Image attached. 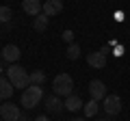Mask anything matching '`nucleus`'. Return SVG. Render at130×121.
Listing matches in <instances>:
<instances>
[{
  "label": "nucleus",
  "mask_w": 130,
  "mask_h": 121,
  "mask_svg": "<svg viewBox=\"0 0 130 121\" xmlns=\"http://www.w3.org/2000/svg\"><path fill=\"white\" fill-rule=\"evenodd\" d=\"M7 78H9V82L13 84L15 89H22L24 91V89L30 87V74H28L22 65H18V63H13V65L7 67Z\"/></svg>",
  "instance_id": "1"
},
{
  "label": "nucleus",
  "mask_w": 130,
  "mask_h": 121,
  "mask_svg": "<svg viewBox=\"0 0 130 121\" xmlns=\"http://www.w3.org/2000/svg\"><path fill=\"white\" fill-rule=\"evenodd\" d=\"M52 91L59 97H70L74 95V80H72L70 74H56L54 82H52Z\"/></svg>",
  "instance_id": "2"
},
{
  "label": "nucleus",
  "mask_w": 130,
  "mask_h": 121,
  "mask_svg": "<svg viewBox=\"0 0 130 121\" xmlns=\"http://www.w3.org/2000/svg\"><path fill=\"white\" fill-rule=\"evenodd\" d=\"M41 99H43V89L39 87V84H30L28 89L22 91V99H20V104H22L26 110H30V108L39 106Z\"/></svg>",
  "instance_id": "3"
},
{
  "label": "nucleus",
  "mask_w": 130,
  "mask_h": 121,
  "mask_svg": "<svg viewBox=\"0 0 130 121\" xmlns=\"http://www.w3.org/2000/svg\"><path fill=\"white\" fill-rule=\"evenodd\" d=\"M102 108H104V112H106L108 117L119 115V112H121V99H119V95H106V97L102 99Z\"/></svg>",
  "instance_id": "4"
},
{
  "label": "nucleus",
  "mask_w": 130,
  "mask_h": 121,
  "mask_svg": "<svg viewBox=\"0 0 130 121\" xmlns=\"http://www.w3.org/2000/svg\"><path fill=\"white\" fill-rule=\"evenodd\" d=\"M22 117L18 104H2L0 106V119L2 121H18Z\"/></svg>",
  "instance_id": "5"
},
{
  "label": "nucleus",
  "mask_w": 130,
  "mask_h": 121,
  "mask_svg": "<svg viewBox=\"0 0 130 121\" xmlns=\"http://www.w3.org/2000/svg\"><path fill=\"white\" fill-rule=\"evenodd\" d=\"M89 95H91V99H95V102H102L108 95L102 80H91V82H89Z\"/></svg>",
  "instance_id": "6"
},
{
  "label": "nucleus",
  "mask_w": 130,
  "mask_h": 121,
  "mask_svg": "<svg viewBox=\"0 0 130 121\" xmlns=\"http://www.w3.org/2000/svg\"><path fill=\"white\" fill-rule=\"evenodd\" d=\"M87 63H89V67H93V69H104L106 67V54L104 52H91V54L87 56Z\"/></svg>",
  "instance_id": "7"
},
{
  "label": "nucleus",
  "mask_w": 130,
  "mask_h": 121,
  "mask_svg": "<svg viewBox=\"0 0 130 121\" xmlns=\"http://www.w3.org/2000/svg\"><path fill=\"white\" fill-rule=\"evenodd\" d=\"M20 56H22V52H20V48L18 46H13V43H9V46H5V50H2V61L5 63H18L20 61Z\"/></svg>",
  "instance_id": "8"
},
{
  "label": "nucleus",
  "mask_w": 130,
  "mask_h": 121,
  "mask_svg": "<svg viewBox=\"0 0 130 121\" xmlns=\"http://www.w3.org/2000/svg\"><path fill=\"white\" fill-rule=\"evenodd\" d=\"M43 106H46V110H48V112H56V115H59L61 110H65L63 99H61L59 95H54V93L46 97V104H43Z\"/></svg>",
  "instance_id": "9"
},
{
  "label": "nucleus",
  "mask_w": 130,
  "mask_h": 121,
  "mask_svg": "<svg viewBox=\"0 0 130 121\" xmlns=\"http://www.w3.org/2000/svg\"><path fill=\"white\" fill-rule=\"evenodd\" d=\"M22 9H24L26 15L37 17V15L43 11V2H39V0H22Z\"/></svg>",
  "instance_id": "10"
},
{
  "label": "nucleus",
  "mask_w": 130,
  "mask_h": 121,
  "mask_svg": "<svg viewBox=\"0 0 130 121\" xmlns=\"http://www.w3.org/2000/svg\"><path fill=\"white\" fill-rule=\"evenodd\" d=\"M61 11H63V2H61V0H46L41 13H46L48 17H54V15H59Z\"/></svg>",
  "instance_id": "11"
},
{
  "label": "nucleus",
  "mask_w": 130,
  "mask_h": 121,
  "mask_svg": "<svg viewBox=\"0 0 130 121\" xmlns=\"http://www.w3.org/2000/svg\"><path fill=\"white\" fill-rule=\"evenodd\" d=\"M15 87L9 82V78H5V76H0V99L5 102V99H9L11 95H13Z\"/></svg>",
  "instance_id": "12"
},
{
  "label": "nucleus",
  "mask_w": 130,
  "mask_h": 121,
  "mask_svg": "<svg viewBox=\"0 0 130 121\" xmlns=\"http://www.w3.org/2000/svg\"><path fill=\"white\" fill-rule=\"evenodd\" d=\"M65 110H70V112H76V110H80V108L85 106V102L78 97V95H70V97H65Z\"/></svg>",
  "instance_id": "13"
},
{
  "label": "nucleus",
  "mask_w": 130,
  "mask_h": 121,
  "mask_svg": "<svg viewBox=\"0 0 130 121\" xmlns=\"http://www.w3.org/2000/svg\"><path fill=\"white\" fill-rule=\"evenodd\" d=\"M48 19H50V17H48L46 13H39L37 17L32 19V26H35V30H39V33H43V30L48 28Z\"/></svg>",
  "instance_id": "14"
},
{
  "label": "nucleus",
  "mask_w": 130,
  "mask_h": 121,
  "mask_svg": "<svg viewBox=\"0 0 130 121\" xmlns=\"http://www.w3.org/2000/svg\"><path fill=\"white\" fill-rule=\"evenodd\" d=\"M83 110H85V115H87V117H95L98 110H100V104H98L95 99H89V102L83 106Z\"/></svg>",
  "instance_id": "15"
},
{
  "label": "nucleus",
  "mask_w": 130,
  "mask_h": 121,
  "mask_svg": "<svg viewBox=\"0 0 130 121\" xmlns=\"http://www.w3.org/2000/svg\"><path fill=\"white\" fill-rule=\"evenodd\" d=\"M46 82V71H41V69H37V71H32L30 74V84H41Z\"/></svg>",
  "instance_id": "16"
},
{
  "label": "nucleus",
  "mask_w": 130,
  "mask_h": 121,
  "mask_svg": "<svg viewBox=\"0 0 130 121\" xmlns=\"http://www.w3.org/2000/svg\"><path fill=\"white\" fill-rule=\"evenodd\" d=\"M67 58L70 61L80 58V46L78 43H70V46H67Z\"/></svg>",
  "instance_id": "17"
},
{
  "label": "nucleus",
  "mask_w": 130,
  "mask_h": 121,
  "mask_svg": "<svg viewBox=\"0 0 130 121\" xmlns=\"http://www.w3.org/2000/svg\"><path fill=\"white\" fill-rule=\"evenodd\" d=\"M11 17H13V11H11L9 7H0V22H2V24H9Z\"/></svg>",
  "instance_id": "18"
},
{
  "label": "nucleus",
  "mask_w": 130,
  "mask_h": 121,
  "mask_svg": "<svg viewBox=\"0 0 130 121\" xmlns=\"http://www.w3.org/2000/svg\"><path fill=\"white\" fill-rule=\"evenodd\" d=\"M61 37H63V41L74 43V30H70V28H67V30H63V35H61Z\"/></svg>",
  "instance_id": "19"
},
{
  "label": "nucleus",
  "mask_w": 130,
  "mask_h": 121,
  "mask_svg": "<svg viewBox=\"0 0 130 121\" xmlns=\"http://www.w3.org/2000/svg\"><path fill=\"white\" fill-rule=\"evenodd\" d=\"M35 121H50V117H48V115H39Z\"/></svg>",
  "instance_id": "20"
},
{
  "label": "nucleus",
  "mask_w": 130,
  "mask_h": 121,
  "mask_svg": "<svg viewBox=\"0 0 130 121\" xmlns=\"http://www.w3.org/2000/svg\"><path fill=\"white\" fill-rule=\"evenodd\" d=\"M5 74V65H2V61H0V76Z\"/></svg>",
  "instance_id": "21"
},
{
  "label": "nucleus",
  "mask_w": 130,
  "mask_h": 121,
  "mask_svg": "<svg viewBox=\"0 0 130 121\" xmlns=\"http://www.w3.org/2000/svg\"><path fill=\"white\" fill-rule=\"evenodd\" d=\"M18 121H30V119H28V117H24V115H22V117H20Z\"/></svg>",
  "instance_id": "22"
},
{
  "label": "nucleus",
  "mask_w": 130,
  "mask_h": 121,
  "mask_svg": "<svg viewBox=\"0 0 130 121\" xmlns=\"http://www.w3.org/2000/svg\"><path fill=\"white\" fill-rule=\"evenodd\" d=\"M74 121H87V119H74Z\"/></svg>",
  "instance_id": "23"
},
{
  "label": "nucleus",
  "mask_w": 130,
  "mask_h": 121,
  "mask_svg": "<svg viewBox=\"0 0 130 121\" xmlns=\"http://www.w3.org/2000/svg\"><path fill=\"white\" fill-rule=\"evenodd\" d=\"M0 61H2V50H0Z\"/></svg>",
  "instance_id": "24"
},
{
  "label": "nucleus",
  "mask_w": 130,
  "mask_h": 121,
  "mask_svg": "<svg viewBox=\"0 0 130 121\" xmlns=\"http://www.w3.org/2000/svg\"><path fill=\"white\" fill-rule=\"evenodd\" d=\"M98 121H108V119H98Z\"/></svg>",
  "instance_id": "25"
}]
</instances>
